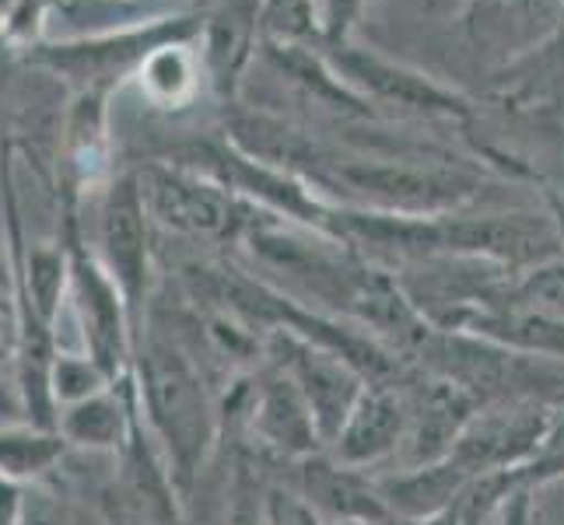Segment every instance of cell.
I'll list each match as a JSON object with an SVG mask.
<instances>
[{
  "label": "cell",
  "instance_id": "cell-1",
  "mask_svg": "<svg viewBox=\"0 0 564 525\" xmlns=\"http://www.w3.org/2000/svg\"><path fill=\"white\" fill-rule=\"evenodd\" d=\"M133 379H138L141 411L159 435L172 480L186 488L197 477L214 438V417L197 368L162 333L138 337L133 347Z\"/></svg>",
  "mask_w": 564,
  "mask_h": 525
},
{
  "label": "cell",
  "instance_id": "cell-2",
  "mask_svg": "<svg viewBox=\"0 0 564 525\" xmlns=\"http://www.w3.org/2000/svg\"><path fill=\"white\" fill-rule=\"evenodd\" d=\"M64 245L70 260V302L77 322H82V343L112 382H127V368L133 361V347H138V333L130 329L133 316L102 260H95L77 236L70 200L64 207Z\"/></svg>",
  "mask_w": 564,
  "mask_h": 525
},
{
  "label": "cell",
  "instance_id": "cell-3",
  "mask_svg": "<svg viewBox=\"0 0 564 525\" xmlns=\"http://www.w3.org/2000/svg\"><path fill=\"white\" fill-rule=\"evenodd\" d=\"M102 266L116 287L123 291L130 316L138 319L141 295L148 284V231H144V204L133 183H116L102 207Z\"/></svg>",
  "mask_w": 564,
  "mask_h": 525
},
{
  "label": "cell",
  "instance_id": "cell-4",
  "mask_svg": "<svg viewBox=\"0 0 564 525\" xmlns=\"http://www.w3.org/2000/svg\"><path fill=\"white\" fill-rule=\"evenodd\" d=\"M133 393L127 389H102L74 406L56 411V431L67 438L70 449L85 452H123L133 431Z\"/></svg>",
  "mask_w": 564,
  "mask_h": 525
},
{
  "label": "cell",
  "instance_id": "cell-5",
  "mask_svg": "<svg viewBox=\"0 0 564 525\" xmlns=\"http://www.w3.org/2000/svg\"><path fill=\"white\" fill-rule=\"evenodd\" d=\"M67 452L70 445L56 427H39L32 420L0 424V480L29 488L61 470Z\"/></svg>",
  "mask_w": 564,
  "mask_h": 525
},
{
  "label": "cell",
  "instance_id": "cell-6",
  "mask_svg": "<svg viewBox=\"0 0 564 525\" xmlns=\"http://www.w3.org/2000/svg\"><path fill=\"white\" fill-rule=\"evenodd\" d=\"M400 427H403V411L400 403L393 400V393L386 389H372L365 393L351 417L344 420V431H340V456L347 462H365V459H376L382 452H389L400 438Z\"/></svg>",
  "mask_w": 564,
  "mask_h": 525
},
{
  "label": "cell",
  "instance_id": "cell-7",
  "mask_svg": "<svg viewBox=\"0 0 564 525\" xmlns=\"http://www.w3.org/2000/svg\"><path fill=\"white\" fill-rule=\"evenodd\" d=\"M299 385L305 393V403L326 435H334L344 427V420L355 411V382L347 375V368L334 364L313 350H299Z\"/></svg>",
  "mask_w": 564,
  "mask_h": 525
},
{
  "label": "cell",
  "instance_id": "cell-8",
  "mask_svg": "<svg viewBox=\"0 0 564 525\" xmlns=\"http://www.w3.org/2000/svg\"><path fill=\"white\" fill-rule=\"evenodd\" d=\"M466 420V396L453 382H438L421 396V424H417V456L432 459L445 452V445L459 438Z\"/></svg>",
  "mask_w": 564,
  "mask_h": 525
},
{
  "label": "cell",
  "instance_id": "cell-9",
  "mask_svg": "<svg viewBox=\"0 0 564 525\" xmlns=\"http://www.w3.org/2000/svg\"><path fill=\"white\" fill-rule=\"evenodd\" d=\"M154 207L165 221L189 228V231H214L221 225V204L210 197V193L180 183V179H154L151 186Z\"/></svg>",
  "mask_w": 564,
  "mask_h": 525
},
{
  "label": "cell",
  "instance_id": "cell-10",
  "mask_svg": "<svg viewBox=\"0 0 564 525\" xmlns=\"http://www.w3.org/2000/svg\"><path fill=\"white\" fill-rule=\"evenodd\" d=\"M109 385H116V382L102 372V364L95 361L88 350L74 354V350L56 347L53 364H50V396H53L56 411L102 393V389H109Z\"/></svg>",
  "mask_w": 564,
  "mask_h": 525
},
{
  "label": "cell",
  "instance_id": "cell-11",
  "mask_svg": "<svg viewBox=\"0 0 564 525\" xmlns=\"http://www.w3.org/2000/svg\"><path fill=\"white\" fill-rule=\"evenodd\" d=\"M263 427L267 435L278 445H288V449H305L308 438H313V411L308 403H302L299 389L291 382H274L263 396Z\"/></svg>",
  "mask_w": 564,
  "mask_h": 525
},
{
  "label": "cell",
  "instance_id": "cell-12",
  "mask_svg": "<svg viewBox=\"0 0 564 525\" xmlns=\"http://www.w3.org/2000/svg\"><path fill=\"white\" fill-rule=\"evenodd\" d=\"M25 525H99L82 504L70 497H56L46 491H32L25 504Z\"/></svg>",
  "mask_w": 564,
  "mask_h": 525
},
{
  "label": "cell",
  "instance_id": "cell-13",
  "mask_svg": "<svg viewBox=\"0 0 564 525\" xmlns=\"http://www.w3.org/2000/svg\"><path fill=\"white\" fill-rule=\"evenodd\" d=\"M313 494L319 501H326L329 508L337 512H358V515H379V504L368 497L365 491H358L351 480H344L337 473H323L316 483H313Z\"/></svg>",
  "mask_w": 564,
  "mask_h": 525
},
{
  "label": "cell",
  "instance_id": "cell-14",
  "mask_svg": "<svg viewBox=\"0 0 564 525\" xmlns=\"http://www.w3.org/2000/svg\"><path fill=\"white\" fill-rule=\"evenodd\" d=\"M25 504L29 491L22 483L0 480V525H25Z\"/></svg>",
  "mask_w": 564,
  "mask_h": 525
},
{
  "label": "cell",
  "instance_id": "cell-15",
  "mask_svg": "<svg viewBox=\"0 0 564 525\" xmlns=\"http://www.w3.org/2000/svg\"><path fill=\"white\" fill-rule=\"evenodd\" d=\"M25 420V406H22V393H18V382L0 375V424H14Z\"/></svg>",
  "mask_w": 564,
  "mask_h": 525
},
{
  "label": "cell",
  "instance_id": "cell-16",
  "mask_svg": "<svg viewBox=\"0 0 564 525\" xmlns=\"http://www.w3.org/2000/svg\"><path fill=\"white\" fill-rule=\"evenodd\" d=\"M14 354V313H0V358Z\"/></svg>",
  "mask_w": 564,
  "mask_h": 525
},
{
  "label": "cell",
  "instance_id": "cell-17",
  "mask_svg": "<svg viewBox=\"0 0 564 525\" xmlns=\"http://www.w3.org/2000/svg\"><path fill=\"white\" fill-rule=\"evenodd\" d=\"M278 525H313L299 504H278Z\"/></svg>",
  "mask_w": 564,
  "mask_h": 525
},
{
  "label": "cell",
  "instance_id": "cell-18",
  "mask_svg": "<svg viewBox=\"0 0 564 525\" xmlns=\"http://www.w3.org/2000/svg\"><path fill=\"white\" fill-rule=\"evenodd\" d=\"M4 287H14V266L0 256V295H4Z\"/></svg>",
  "mask_w": 564,
  "mask_h": 525
},
{
  "label": "cell",
  "instance_id": "cell-19",
  "mask_svg": "<svg viewBox=\"0 0 564 525\" xmlns=\"http://www.w3.org/2000/svg\"><path fill=\"white\" fill-rule=\"evenodd\" d=\"M0 313H14V305H8L4 295H0Z\"/></svg>",
  "mask_w": 564,
  "mask_h": 525
},
{
  "label": "cell",
  "instance_id": "cell-20",
  "mask_svg": "<svg viewBox=\"0 0 564 525\" xmlns=\"http://www.w3.org/2000/svg\"><path fill=\"white\" fill-rule=\"evenodd\" d=\"M0 91H4V85H0ZM0 144H4V138H0Z\"/></svg>",
  "mask_w": 564,
  "mask_h": 525
}]
</instances>
